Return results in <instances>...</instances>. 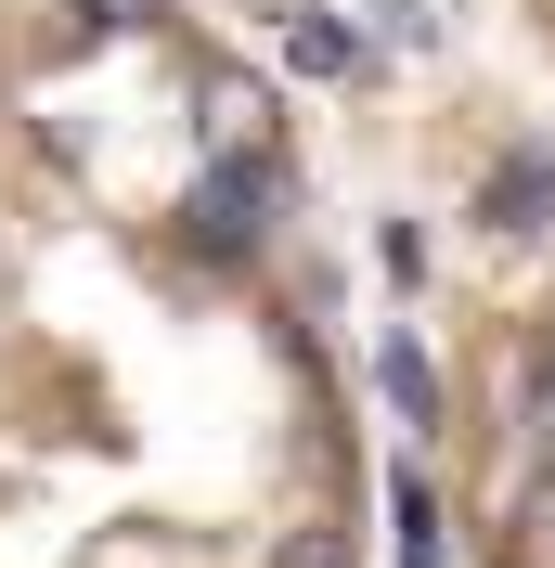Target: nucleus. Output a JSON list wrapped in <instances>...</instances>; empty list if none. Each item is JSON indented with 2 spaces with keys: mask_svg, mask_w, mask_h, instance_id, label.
Returning a JSON list of instances; mask_svg holds the SVG:
<instances>
[{
  "mask_svg": "<svg viewBox=\"0 0 555 568\" xmlns=\"http://www.w3.org/2000/svg\"><path fill=\"white\" fill-rule=\"evenodd\" d=\"M517 530H529V556H555V453L517 478Z\"/></svg>",
  "mask_w": 555,
  "mask_h": 568,
  "instance_id": "0eeeda50",
  "label": "nucleus"
},
{
  "mask_svg": "<svg viewBox=\"0 0 555 568\" xmlns=\"http://www.w3.org/2000/svg\"><path fill=\"white\" fill-rule=\"evenodd\" d=\"M375 27L387 39H440V13H426V0H375Z\"/></svg>",
  "mask_w": 555,
  "mask_h": 568,
  "instance_id": "6e6552de",
  "label": "nucleus"
},
{
  "mask_svg": "<svg viewBox=\"0 0 555 568\" xmlns=\"http://www.w3.org/2000/svg\"><path fill=\"white\" fill-rule=\"evenodd\" d=\"M491 220H504V233H543V220H555V155H543V142L491 169Z\"/></svg>",
  "mask_w": 555,
  "mask_h": 568,
  "instance_id": "f03ea898",
  "label": "nucleus"
},
{
  "mask_svg": "<svg viewBox=\"0 0 555 568\" xmlns=\"http://www.w3.org/2000/svg\"><path fill=\"white\" fill-rule=\"evenodd\" d=\"M517 426H529V439L555 453V336H543V349L517 362Z\"/></svg>",
  "mask_w": 555,
  "mask_h": 568,
  "instance_id": "423d86ee",
  "label": "nucleus"
},
{
  "mask_svg": "<svg viewBox=\"0 0 555 568\" xmlns=\"http://www.w3.org/2000/svg\"><path fill=\"white\" fill-rule=\"evenodd\" d=\"M284 65H297V78H349V65H362V39H349L336 13H284Z\"/></svg>",
  "mask_w": 555,
  "mask_h": 568,
  "instance_id": "7ed1b4c3",
  "label": "nucleus"
},
{
  "mask_svg": "<svg viewBox=\"0 0 555 568\" xmlns=\"http://www.w3.org/2000/svg\"><path fill=\"white\" fill-rule=\"evenodd\" d=\"M375 388H387V400H401V414L426 426V414H440V362H426L414 336H387V349H375Z\"/></svg>",
  "mask_w": 555,
  "mask_h": 568,
  "instance_id": "20e7f679",
  "label": "nucleus"
},
{
  "mask_svg": "<svg viewBox=\"0 0 555 568\" xmlns=\"http://www.w3.org/2000/svg\"><path fill=\"white\" fill-rule=\"evenodd\" d=\"M401 568H452V542H440V504H426V478H401Z\"/></svg>",
  "mask_w": 555,
  "mask_h": 568,
  "instance_id": "39448f33",
  "label": "nucleus"
},
{
  "mask_svg": "<svg viewBox=\"0 0 555 568\" xmlns=\"http://www.w3.org/2000/svg\"><path fill=\"white\" fill-rule=\"evenodd\" d=\"M272 207H284V169H272V155H259V142H233L220 169H194V233H208L220 258L272 246Z\"/></svg>",
  "mask_w": 555,
  "mask_h": 568,
  "instance_id": "f257e3e1",
  "label": "nucleus"
},
{
  "mask_svg": "<svg viewBox=\"0 0 555 568\" xmlns=\"http://www.w3.org/2000/svg\"><path fill=\"white\" fill-rule=\"evenodd\" d=\"M78 13H91V27H142V0H78Z\"/></svg>",
  "mask_w": 555,
  "mask_h": 568,
  "instance_id": "1a4fd4ad",
  "label": "nucleus"
}]
</instances>
